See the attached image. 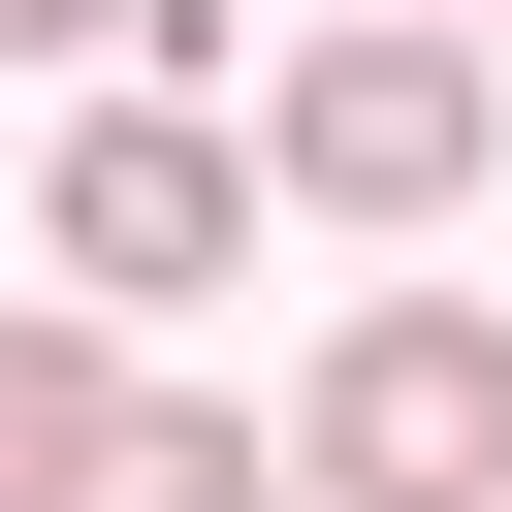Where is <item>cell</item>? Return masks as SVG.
I'll use <instances>...</instances> for the list:
<instances>
[{"mask_svg": "<svg viewBox=\"0 0 512 512\" xmlns=\"http://www.w3.org/2000/svg\"><path fill=\"white\" fill-rule=\"evenodd\" d=\"M256 160H288L320 224H448V192L512 160V96H480V0H352V32H288Z\"/></svg>", "mask_w": 512, "mask_h": 512, "instance_id": "obj_1", "label": "cell"}, {"mask_svg": "<svg viewBox=\"0 0 512 512\" xmlns=\"http://www.w3.org/2000/svg\"><path fill=\"white\" fill-rule=\"evenodd\" d=\"M288 480H320V512H512V320H480V288H384V320H320V384H288Z\"/></svg>", "mask_w": 512, "mask_h": 512, "instance_id": "obj_2", "label": "cell"}, {"mask_svg": "<svg viewBox=\"0 0 512 512\" xmlns=\"http://www.w3.org/2000/svg\"><path fill=\"white\" fill-rule=\"evenodd\" d=\"M32 256H64L96 320H160V288H224V256H256V160H224L192 96H96V128L32 160Z\"/></svg>", "mask_w": 512, "mask_h": 512, "instance_id": "obj_3", "label": "cell"}, {"mask_svg": "<svg viewBox=\"0 0 512 512\" xmlns=\"http://www.w3.org/2000/svg\"><path fill=\"white\" fill-rule=\"evenodd\" d=\"M64 512H320V480H288V448H256V416H224V384H128V416H96V480H64Z\"/></svg>", "mask_w": 512, "mask_h": 512, "instance_id": "obj_4", "label": "cell"}, {"mask_svg": "<svg viewBox=\"0 0 512 512\" xmlns=\"http://www.w3.org/2000/svg\"><path fill=\"white\" fill-rule=\"evenodd\" d=\"M96 416H128L96 288H64V320H0V512H64V480H96Z\"/></svg>", "mask_w": 512, "mask_h": 512, "instance_id": "obj_5", "label": "cell"}, {"mask_svg": "<svg viewBox=\"0 0 512 512\" xmlns=\"http://www.w3.org/2000/svg\"><path fill=\"white\" fill-rule=\"evenodd\" d=\"M224 0H0V64H192Z\"/></svg>", "mask_w": 512, "mask_h": 512, "instance_id": "obj_6", "label": "cell"}]
</instances>
